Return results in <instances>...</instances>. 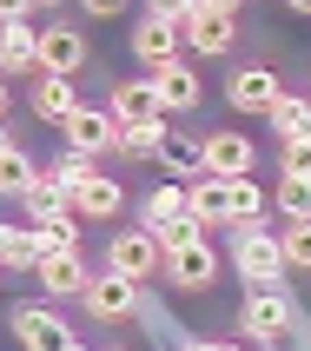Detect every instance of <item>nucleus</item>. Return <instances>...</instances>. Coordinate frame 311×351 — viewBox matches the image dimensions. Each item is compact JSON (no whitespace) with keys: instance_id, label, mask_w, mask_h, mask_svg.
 Listing matches in <instances>:
<instances>
[{"instance_id":"f257e3e1","label":"nucleus","mask_w":311,"mask_h":351,"mask_svg":"<svg viewBox=\"0 0 311 351\" xmlns=\"http://www.w3.org/2000/svg\"><path fill=\"white\" fill-rule=\"evenodd\" d=\"M186 199H192V219H206V226H252V219H265V193H258V179H192L186 186Z\"/></svg>"},{"instance_id":"f03ea898","label":"nucleus","mask_w":311,"mask_h":351,"mask_svg":"<svg viewBox=\"0 0 311 351\" xmlns=\"http://www.w3.org/2000/svg\"><path fill=\"white\" fill-rule=\"evenodd\" d=\"M232 265L245 285H285V245H278V232H265V226H232Z\"/></svg>"},{"instance_id":"7ed1b4c3","label":"nucleus","mask_w":311,"mask_h":351,"mask_svg":"<svg viewBox=\"0 0 311 351\" xmlns=\"http://www.w3.org/2000/svg\"><path fill=\"white\" fill-rule=\"evenodd\" d=\"M298 325V305L285 298V285H245V305H238V332L252 345H278V338Z\"/></svg>"},{"instance_id":"20e7f679","label":"nucleus","mask_w":311,"mask_h":351,"mask_svg":"<svg viewBox=\"0 0 311 351\" xmlns=\"http://www.w3.org/2000/svg\"><path fill=\"white\" fill-rule=\"evenodd\" d=\"M7 332L20 338V351H73V332H66V318L47 305V298H27L7 312Z\"/></svg>"},{"instance_id":"39448f33","label":"nucleus","mask_w":311,"mask_h":351,"mask_svg":"<svg viewBox=\"0 0 311 351\" xmlns=\"http://www.w3.org/2000/svg\"><path fill=\"white\" fill-rule=\"evenodd\" d=\"M60 133H66V146H73V153H113L119 159V139H126V119H113V106H86V99H79L73 113H66V126H60Z\"/></svg>"},{"instance_id":"423d86ee","label":"nucleus","mask_w":311,"mask_h":351,"mask_svg":"<svg viewBox=\"0 0 311 351\" xmlns=\"http://www.w3.org/2000/svg\"><path fill=\"white\" fill-rule=\"evenodd\" d=\"M212 278H219V252L206 245V239H186V245H173L166 252V285L173 292H212Z\"/></svg>"},{"instance_id":"0eeeda50","label":"nucleus","mask_w":311,"mask_h":351,"mask_svg":"<svg viewBox=\"0 0 311 351\" xmlns=\"http://www.w3.org/2000/svg\"><path fill=\"white\" fill-rule=\"evenodd\" d=\"M106 265L146 285L153 272H166V245L153 239V226H139V232H113V245H106Z\"/></svg>"},{"instance_id":"6e6552de","label":"nucleus","mask_w":311,"mask_h":351,"mask_svg":"<svg viewBox=\"0 0 311 351\" xmlns=\"http://www.w3.org/2000/svg\"><path fill=\"white\" fill-rule=\"evenodd\" d=\"M186 47L206 60H225L238 47V14H225V7H192L186 14Z\"/></svg>"},{"instance_id":"1a4fd4ad","label":"nucleus","mask_w":311,"mask_h":351,"mask_svg":"<svg viewBox=\"0 0 311 351\" xmlns=\"http://www.w3.org/2000/svg\"><path fill=\"white\" fill-rule=\"evenodd\" d=\"M79 305H86L93 318H113V325L119 318H139V278H126V272L106 265V272H93V285H86Z\"/></svg>"},{"instance_id":"9d476101","label":"nucleus","mask_w":311,"mask_h":351,"mask_svg":"<svg viewBox=\"0 0 311 351\" xmlns=\"http://www.w3.org/2000/svg\"><path fill=\"white\" fill-rule=\"evenodd\" d=\"M179 47H186V20H166L146 7V20L133 27V60H146V73H153V66L179 60Z\"/></svg>"},{"instance_id":"9b49d317","label":"nucleus","mask_w":311,"mask_h":351,"mask_svg":"<svg viewBox=\"0 0 311 351\" xmlns=\"http://www.w3.org/2000/svg\"><path fill=\"white\" fill-rule=\"evenodd\" d=\"M86 34L79 27H66V20H53L47 34H40V73H60V80H73L79 66H86Z\"/></svg>"},{"instance_id":"f8f14e48","label":"nucleus","mask_w":311,"mask_h":351,"mask_svg":"<svg viewBox=\"0 0 311 351\" xmlns=\"http://www.w3.org/2000/svg\"><path fill=\"white\" fill-rule=\"evenodd\" d=\"M278 73L272 66H232V80H225V99H232V113H272L278 106Z\"/></svg>"},{"instance_id":"ddd939ff","label":"nucleus","mask_w":311,"mask_h":351,"mask_svg":"<svg viewBox=\"0 0 311 351\" xmlns=\"http://www.w3.org/2000/svg\"><path fill=\"white\" fill-rule=\"evenodd\" d=\"M258 166V146L238 126H225V133H206V173L212 179H245Z\"/></svg>"},{"instance_id":"4468645a","label":"nucleus","mask_w":311,"mask_h":351,"mask_svg":"<svg viewBox=\"0 0 311 351\" xmlns=\"http://www.w3.org/2000/svg\"><path fill=\"white\" fill-rule=\"evenodd\" d=\"M34 278L47 285V298H86V285H93V272H86L79 252H40Z\"/></svg>"},{"instance_id":"2eb2a0df","label":"nucleus","mask_w":311,"mask_h":351,"mask_svg":"<svg viewBox=\"0 0 311 351\" xmlns=\"http://www.w3.org/2000/svg\"><path fill=\"white\" fill-rule=\"evenodd\" d=\"M153 86H159V106H166V113H192L199 99H206L192 60H166V66H153Z\"/></svg>"},{"instance_id":"dca6fc26","label":"nucleus","mask_w":311,"mask_h":351,"mask_svg":"<svg viewBox=\"0 0 311 351\" xmlns=\"http://www.w3.org/2000/svg\"><path fill=\"white\" fill-rule=\"evenodd\" d=\"M73 106H79V93H73V80H60V73H40L34 93H27V113L47 119V126H66V113H73Z\"/></svg>"},{"instance_id":"f3484780","label":"nucleus","mask_w":311,"mask_h":351,"mask_svg":"<svg viewBox=\"0 0 311 351\" xmlns=\"http://www.w3.org/2000/svg\"><path fill=\"white\" fill-rule=\"evenodd\" d=\"M40 34L47 27H34V20H7V40H0V66L7 73H40Z\"/></svg>"},{"instance_id":"a211bd4d","label":"nucleus","mask_w":311,"mask_h":351,"mask_svg":"<svg viewBox=\"0 0 311 351\" xmlns=\"http://www.w3.org/2000/svg\"><path fill=\"white\" fill-rule=\"evenodd\" d=\"M106 106H113V119H126V126H133V119H153V113H166V106H159V86H153V73H146V80H119L113 93H106Z\"/></svg>"},{"instance_id":"6ab92c4d","label":"nucleus","mask_w":311,"mask_h":351,"mask_svg":"<svg viewBox=\"0 0 311 351\" xmlns=\"http://www.w3.org/2000/svg\"><path fill=\"white\" fill-rule=\"evenodd\" d=\"M119 206H126V186H119L113 173H93V179L73 193V213H79V219H119Z\"/></svg>"},{"instance_id":"aec40b11","label":"nucleus","mask_w":311,"mask_h":351,"mask_svg":"<svg viewBox=\"0 0 311 351\" xmlns=\"http://www.w3.org/2000/svg\"><path fill=\"white\" fill-rule=\"evenodd\" d=\"M34 179H40V166H34V159H27V146H20V139L7 133V146H0V193H7V199H14V206H20Z\"/></svg>"},{"instance_id":"412c9836","label":"nucleus","mask_w":311,"mask_h":351,"mask_svg":"<svg viewBox=\"0 0 311 351\" xmlns=\"http://www.w3.org/2000/svg\"><path fill=\"white\" fill-rule=\"evenodd\" d=\"M40 252H47V245H40V226H34V219H27V226L14 219V226L0 232V258H7V272H34Z\"/></svg>"},{"instance_id":"4be33fe9","label":"nucleus","mask_w":311,"mask_h":351,"mask_svg":"<svg viewBox=\"0 0 311 351\" xmlns=\"http://www.w3.org/2000/svg\"><path fill=\"white\" fill-rule=\"evenodd\" d=\"M173 113H153V119H133L126 126V139H119V159H159V146L173 139V126H166Z\"/></svg>"},{"instance_id":"5701e85b","label":"nucleus","mask_w":311,"mask_h":351,"mask_svg":"<svg viewBox=\"0 0 311 351\" xmlns=\"http://www.w3.org/2000/svg\"><path fill=\"white\" fill-rule=\"evenodd\" d=\"M265 119L278 139H311V93H278V106Z\"/></svg>"},{"instance_id":"b1692460","label":"nucleus","mask_w":311,"mask_h":351,"mask_svg":"<svg viewBox=\"0 0 311 351\" xmlns=\"http://www.w3.org/2000/svg\"><path fill=\"white\" fill-rule=\"evenodd\" d=\"M159 159H166V166H173V179H206V139H166V146H159Z\"/></svg>"},{"instance_id":"393cba45","label":"nucleus","mask_w":311,"mask_h":351,"mask_svg":"<svg viewBox=\"0 0 311 351\" xmlns=\"http://www.w3.org/2000/svg\"><path fill=\"white\" fill-rule=\"evenodd\" d=\"M47 173H53L66 193H79V186L99 173V159H93V153H73V146H66V153H53V159H47Z\"/></svg>"},{"instance_id":"a878e982","label":"nucleus","mask_w":311,"mask_h":351,"mask_svg":"<svg viewBox=\"0 0 311 351\" xmlns=\"http://www.w3.org/2000/svg\"><path fill=\"white\" fill-rule=\"evenodd\" d=\"M278 245H285V265L292 272H311V219H285L278 226Z\"/></svg>"},{"instance_id":"bb28decb","label":"nucleus","mask_w":311,"mask_h":351,"mask_svg":"<svg viewBox=\"0 0 311 351\" xmlns=\"http://www.w3.org/2000/svg\"><path fill=\"white\" fill-rule=\"evenodd\" d=\"M272 199H278V213H285V219H311V173H285Z\"/></svg>"},{"instance_id":"cd10ccee","label":"nucleus","mask_w":311,"mask_h":351,"mask_svg":"<svg viewBox=\"0 0 311 351\" xmlns=\"http://www.w3.org/2000/svg\"><path fill=\"white\" fill-rule=\"evenodd\" d=\"M139 213H146V226H159V219H179V213H192V199H186V186H153Z\"/></svg>"},{"instance_id":"c85d7f7f","label":"nucleus","mask_w":311,"mask_h":351,"mask_svg":"<svg viewBox=\"0 0 311 351\" xmlns=\"http://www.w3.org/2000/svg\"><path fill=\"white\" fill-rule=\"evenodd\" d=\"M40 245H47V252H79V213L40 219Z\"/></svg>"},{"instance_id":"c756f323","label":"nucleus","mask_w":311,"mask_h":351,"mask_svg":"<svg viewBox=\"0 0 311 351\" xmlns=\"http://www.w3.org/2000/svg\"><path fill=\"white\" fill-rule=\"evenodd\" d=\"M285 173H311V139H285Z\"/></svg>"},{"instance_id":"7c9ffc66","label":"nucleus","mask_w":311,"mask_h":351,"mask_svg":"<svg viewBox=\"0 0 311 351\" xmlns=\"http://www.w3.org/2000/svg\"><path fill=\"white\" fill-rule=\"evenodd\" d=\"M146 7H153V14H166V20H186L192 7H206V0H146Z\"/></svg>"},{"instance_id":"2f4dec72","label":"nucleus","mask_w":311,"mask_h":351,"mask_svg":"<svg viewBox=\"0 0 311 351\" xmlns=\"http://www.w3.org/2000/svg\"><path fill=\"white\" fill-rule=\"evenodd\" d=\"M119 7H126V0H79V14H86V20H113Z\"/></svg>"},{"instance_id":"473e14b6","label":"nucleus","mask_w":311,"mask_h":351,"mask_svg":"<svg viewBox=\"0 0 311 351\" xmlns=\"http://www.w3.org/2000/svg\"><path fill=\"white\" fill-rule=\"evenodd\" d=\"M34 7H47V0H0V14H7V20H27Z\"/></svg>"},{"instance_id":"72a5a7b5","label":"nucleus","mask_w":311,"mask_h":351,"mask_svg":"<svg viewBox=\"0 0 311 351\" xmlns=\"http://www.w3.org/2000/svg\"><path fill=\"white\" fill-rule=\"evenodd\" d=\"M179 351H238V345H219V338H186Z\"/></svg>"},{"instance_id":"f704fd0d","label":"nucleus","mask_w":311,"mask_h":351,"mask_svg":"<svg viewBox=\"0 0 311 351\" xmlns=\"http://www.w3.org/2000/svg\"><path fill=\"white\" fill-rule=\"evenodd\" d=\"M206 7H225V14H238V7H245V0H206Z\"/></svg>"},{"instance_id":"c9c22d12","label":"nucleus","mask_w":311,"mask_h":351,"mask_svg":"<svg viewBox=\"0 0 311 351\" xmlns=\"http://www.w3.org/2000/svg\"><path fill=\"white\" fill-rule=\"evenodd\" d=\"M285 7H292V14H305V20H311V0H285Z\"/></svg>"},{"instance_id":"e433bc0d","label":"nucleus","mask_w":311,"mask_h":351,"mask_svg":"<svg viewBox=\"0 0 311 351\" xmlns=\"http://www.w3.org/2000/svg\"><path fill=\"white\" fill-rule=\"evenodd\" d=\"M73 351H86V345H73Z\"/></svg>"}]
</instances>
